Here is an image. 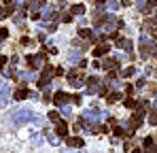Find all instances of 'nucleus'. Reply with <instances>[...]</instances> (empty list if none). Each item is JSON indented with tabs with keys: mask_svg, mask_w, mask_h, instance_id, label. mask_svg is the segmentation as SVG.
<instances>
[{
	"mask_svg": "<svg viewBox=\"0 0 157 153\" xmlns=\"http://www.w3.org/2000/svg\"><path fill=\"white\" fill-rule=\"evenodd\" d=\"M6 15H9V13H6V11H2V9H0V19H2V17H6Z\"/></svg>",
	"mask_w": 157,
	"mask_h": 153,
	"instance_id": "obj_34",
	"label": "nucleus"
},
{
	"mask_svg": "<svg viewBox=\"0 0 157 153\" xmlns=\"http://www.w3.org/2000/svg\"><path fill=\"white\" fill-rule=\"evenodd\" d=\"M4 62H6V57H2V55H0V68L4 66Z\"/></svg>",
	"mask_w": 157,
	"mask_h": 153,
	"instance_id": "obj_33",
	"label": "nucleus"
},
{
	"mask_svg": "<svg viewBox=\"0 0 157 153\" xmlns=\"http://www.w3.org/2000/svg\"><path fill=\"white\" fill-rule=\"evenodd\" d=\"M87 83H89V92H96V89H98V85H100V79H98V76H89V79H87Z\"/></svg>",
	"mask_w": 157,
	"mask_h": 153,
	"instance_id": "obj_11",
	"label": "nucleus"
},
{
	"mask_svg": "<svg viewBox=\"0 0 157 153\" xmlns=\"http://www.w3.org/2000/svg\"><path fill=\"white\" fill-rule=\"evenodd\" d=\"M9 36V30L6 28H0V38H6Z\"/></svg>",
	"mask_w": 157,
	"mask_h": 153,
	"instance_id": "obj_25",
	"label": "nucleus"
},
{
	"mask_svg": "<svg viewBox=\"0 0 157 153\" xmlns=\"http://www.w3.org/2000/svg\"><path fill=\"white\" fill-rule=\"evenodd\" d=\"M151 145H153V138H151V136H149V138H144V149H147V147H151Z\"/></svg>",
	"mask_w": 157,
	"mask_h": 153,
	"instance_id": "obj_27",
	"label": "nucleus"
},
{
	"mask_svg": "<svg viewBox=\"0 0 157 153\" xmlns=\"http://www.w3.org/2000/svg\"><path fill=\"white\" fill-rule=\"evenodd\" d=\"M78 34H81L83 38H94V34H91V30H87V28H83V30H78Z\"/></svg>",
	"mask_w": 157,
	"mask_h": 153,
	"instance_id": "obj_16",
	"label": "nucleus"
},
{
	"mask_svg": "<svg viewBox=\"0 0 157 153\" xmlns=\"http://www.w3.org/2000/svg\"><path fill=\"white\" fill-rule=\"evenodd\" d=\"M119 96H121V94H117V92H113V94H108V98H106V100H108L110 104H113V102H117V100H119Z\"/></svg>",
	"mask_w": 157,
	"mask_h": 153,
	"instance_id": "obj_19",
	"label": "nucleus"
},
{
	"mask_svg": "<svg viewBox=\"0 0 157 153\" xmlns=\"http://www.w3.org/2000/svg\"><path fill=\"white\" fill-rule=\"evenodd\" d=\"M113 132H115V136H121V134H125L121 128H113Z\"/></svg>",
	"mask_w": 157,
	"mask_h": 153,
	"instance_id": "obj_26",
	"label": "nucleus"
},
{
	"mask_svg": "<svg viewBox=\"0 0 157 153\" xmlns=\"http://www.w3.org/2000/svg\"><path fill=\"white\" fill-rule=\"evenodd\" d=\"M55 132H57V136H59V138H66V136H68V126H66L64 121H57Z\"/></svg>",
	"mask_w": 157,
	"mask_h": 153,
	"instance_id": "obj_8",
	"label": "nucleus"
},
{
	"mask_svg": "<svg viewBox=\"0 0 157 153\" xmlns=\"http://www.w3.org/2000/svg\"><path fill=\"white\" fill-rule=\"evenodd\" d=\"M70 13H72V15H83V13H85V6H83V4H75V6L70 9Z\"/></svg>",
	"mask_w": 157,
	"mask_h": 153,
	"instance_id": "obj_14",
	"label": "nucleus"
},
{
	"mask_svg": "<svg viewBox=\"0 0 157 153\" xmlns=\"http://www.w3.org/2000/svg\"><path fill=\"white\" fill-rule=\"evenodd\" d=\"M66 143H68V147H83V138H68L66 136Z\"/></svg>",
	"mask_w": 157,
	"mask_h": 153,
	"instance_id": "obj_13",
	"label": "nucleus"
},
{
	"mask_svg": "<svg viewBox=\"0 0 157 153\" xmlns=\"http://www.w3.org/2000/svg\"><path fill=\"white\" fill-rule=\"evenodd\" d=\"M21 45H26V47H28V45H32V41H30V38H21Z\"/></svg>",
	"mask_w": 157,
	"mask_h": 153,
	"instance_id": "obj_32",
	"label": "nucleus"
},
{
	"mask_svg": "<svg viewBox=\"0 0 157 153\" xmlns=\"http://www.w3.org/2000/svg\"><path fill=\"white\" fill-rule=\"evenodd\" d=\"M51 75H53L51 66H45V73H43V76H40V81H38V87H47V85L51 83Z\"/></svg>",
	"mask_w": 157,
	"mask_h": 153,
	"instance_id": "obj_5",
	"label": "nucleus"
},
{
	"mask_svg": "<svg viewBox=\"0 0 157 153\" xmlns=\"http://www.w3.org/2000/svg\"><path fill=\"white\" fill-rule=\"evenodd\" d=\"M149 124H151V126H157V108H155V111H151V115H149Z\"/></svg>",
	"mask_w": 157,
	"mask_h": 153,
	"instance_id": "obj_18",
	"label": "nucleus"
},
{
	"mask_svg": "<svg viewBox=\"0 0 157 153\" xmlns=\"http://www.w3.org/2000/svg\"><path fill=\"white\" fill-rule=\"evenodd\" d=\"M55 30H57V26H55V24H49V26H47V32H55Z\"/></svg>",
	"mask_w": 157,
	"mask_h": 153,
	"instance_id": "obj_28",
	"label": "nucleus"
},
{
	"mask_svg": "<svg viewBox=\"0 0 157 153\" xmlns=\"http://www.w3.org/2000/svg\"><path fill=\"white\" fill-rule=\"evenodd\" d=\"M147 153H157V147H153V145H151V147H147Z\"/></svg>",
	"mask_w": 157,
	"mask_h": 153,
	"instance_id": "obj_31",
	"label": "nucleus"
},
{
	"mask_svg": "<svg viewBox=\"0 0 157 153\" xmlns=\"http://www.w3.org/2000/svg\"><path fill=\"white\" fill-rule=\"evenodd\" d=\"M53 102H55L57 106H62V104H66V102H68V94H66V92H57V94L53 96Z\"/></svg>",
	"mask_w": 157,
	"mask_h": 153,
	"instance_id": "obj_7",
	"label": "nucleus"
},
{
	"mask_svg": "<svg viewBox=\"0 0 157 153\" xmlns=\"http://www.w3.org/2000/svg\"><path fill=\"white\" fill-rule=\"evenodd\" d=\"M28 96H30V92H28L26 87H19V89L15 92V98H17V100H24V98H28Z\"/></svg>",
	"mask_w": 157,
	"mask_h": 153,
	"instance_id": "obj_12",
	"label": "nucleus"
},
{
	"mask_svg": "<svg viewBox=\"0 0 157 153\" xmlns=\"http://www.w3.org/2000/svg\"><path fill=\"white\" fill-rule=\"evenodd\" d=\"M49 119H51V121H55V124H57V121H59V115H57V113H55V111H53V113H49Z\"/></svg>",
	"mask_w": 157,
	"mask_h": 153,
	"instance_id": "obj_23",
	"label": "nucleus"
},
{
	"mask_svg": "<svg viewBox=\"0 0 157 153\" xmlns=\"http://www.w3.org/2000/svg\"><path fill=\"white\" fill-rule=\"evenodd\" d=\"M132 75H134V68H132V66H130V68H125V70L121 73V76H132Z\"/></svg>",
	"mask_w": 157,
	"mask_h": 153,
	"instance_id": "obj_22",
	"label": "nucleus"
},
{
	"mask_svg": "<svg viewBox=\"0 0 157 153\" xmlns=\"http://www.w3.org/2000/svg\"><path fill=\"white\" fill-rule=\"evenodd\" d=\"M151 32H153V36L157 38V28H151Z\"/></svg>",
	"mask_w": 157,
	"mask_h": 153,
	"instance_id": "obj_35",
	"label": "nucleus"
},
{
	"mask_svg": "<svg viewBox=\"0 0 157 153\" xmlns=\"http://www.w3.org/2000/svg\"><path fill=\"white\" fill-rule=\"evenodd\" d=\"M43 62H45V53H38V55H30V57H28L30 68H40Z\"/></svg>",
	"mask_w": 157,
	"mask_h": 153,
	"instance_id": "obj_4",
	"label": "nucleus"
},
{
	"mask_svg": "<svg viewBox=\"0 0 157 153\" xmlns=\"http://www.w3.org/2000/svg\"><path fill=\"white\" fill-rule=\"evenodd\" d=\"M155 55H157V51H155Z\"/></svg>",
	"mask_w": 157,
	"mask_h": 153,
	"instance_id": "obj_38",
	"label": "nucleus"
},
{
	"mask_svg": "<svg viewBox=\"0 0 157 153\" xmlns=\"http://www.w3.org/2000/svg\"><path fill=\"white\" fill-rule=\"evenodd\" d=\"M117 6H119V2H117V0H110V2H108V9H113V11H115Z\"/></svg>",
	"mask_w": 157,
	"mask_h": 153,
	"instance_id": "obj_24",
	"label": "nucleus"
},
{
	"mask_svg": "<svg viewBox=\"0 0 157 153\" xmlns=\"http://www.w3.org/2000/svg\"><path fill=\"white\" fill-rule=\"evenodd\" d=\"M100 66L106 68V70H113V68H117V66H119V60H117V57H108V60H104Z\"/></svg>",
	"mask_w": 157,
	"mask_h": 153,
	"instance_id": "obj_6",
	"label": "nucleus"
},
{
	"mask_svg": "<svg viewBox=\"0 0 157 153\" xmlns=\"http://www.w3.org/2000/svg\"><path fill=\"white\" fill-rule=\"evenodd\" d=\"M98 2H104V0H98Z\"/></svg>",
	"mask_w": 157,
	"mask_h": 153,
	"instance_id": "obj_37",
	"label": "nucleus"
},
{
	"mask_svg": "<svg viewBox=\"0 0 157 153\" xmlns=\"http://www.w3.org/2000/svg\"><path fill=\"white\" fill-rule=\"evenodd\" d=\"M6 96H9V89L2 87V92H0V106H6Z\"/></svg>",
	"mask_w": 157,
	"mask_h": 153,
	"instance_id": "obj_15",
	"label": "nucleus"
},
{
	"mask_svg": "<svg viewBox=\"0 0 157 153\" xmlns=\"http://www.w3.org/2000/svg\"><path fill=\"white\" fill-rule=\"evenodd\" d=\"M11 121H13L15 126H24V124H30V121H38V117H36L32 111L21 108V111H15V113L11 115Z\"/></svg>",
	"mask_w": 157,
	"mask_h": 153,
	"instance_id": "obj_1",
	"label": "nucleus"
},
{
	"mask_svg": "<svg viewBox=\"0 0 157 153\" xmlns=\"http://www.w3.org/2000/svg\"><path fill=\"white\" fill-rule=\"evenodd\" d=\"M70 19H72V15H70V13H66V15L62 17V22H70Z\"/></svg>",
	"mask_w": 157,
	"mask_h": 153,
	"instance_id": "obj_29",
	"label": "nucleus"
},
{
	"mask_svg": "<svg viewBox=\"0 0 157 153\" xmlns=\"http://www.w3.org/2000/svg\"><path fill=\"white\" fill-rule=\"evenodd\" d=\"M136 87H138V89H142V87H144V79H140V81L136 83Z\"/></svg>",
	"mask_w": 157,
	"mask_h": 153,
	"instance_id": "obj_30",
	"label": "nucleus"
},
{
	"mask_svg": "<svg viewBox=\"0 0 157 153\" xmlns=\"http://www.w3.org/2000/svg\"><path fill=\"white\" fill-rule=\"evenodd\" d=\"M57 15H55V11L53 9H47V13H45V19H55Z\"/></svg>",
	"mask_w": 157,
	"mask_h": 153,
	"instance_id": "obj_21",
	"label": "nucleus"
},
{
	"mask_svg": "<svg viewBox=\"0 0 157 153\" xmlns=\"http://www.w3.org/2000/svg\"><path fill=\"white\" fill-rule=\"evenodd\" d=\"M43 4H45V0H34V2L30 4V11H34V13H36V9H38V6H43Z\"/></svg>",
	"mask_w": 157,
	"mask_h": 153,
	"instance_id": "obj_17",
	"label": "nucleus"
},
{
	"mask_svg": "<svg viewBox=\"0 0 157 153\" xmlns=\"http://www.w3.org/2000/svg\"><path fill=\"white\" fill-rule=\"evenodd\" d=\"M155 51H157V47L151 43V41L142 38V43H140V53H142V57H149V55H153Z\"/></svg>",
	"mask_w": 157,
	"mask_h": 153,
	"instance_id": "obj_2",
	"label": "nucleus"
},
{
	"mask_svg": "<svg viewBox=\"0 0 157 153\" xmlns=\"http://www.w3.org/2000/svg\"><path fill=\"white\" fill-rule=\"evenodd\" d=\"M121 4H130V0H121Z\"/></svg>",
	"mask_w": 157,
	"mask_h": 153,
	"instance_id": "obj_36",
	"label": "nucleus"
},
{
	"mask_svg": "<svg viewBox=\"0 0 157 153\" xmlns=\"http://www.w3.org/2000/svg\"><path fill=\"white\" fill-rule=\"evenodd\" d=\"M68 81H70L72 87H81L85 83V76L81 75V73H77V70H72V73H68Z\"/></svg>",
	"mask_w": 157,
	"mask_h": 153,
	"instance_id": "obj_3",
	"label": "nucleus"
},
{
	"mask_svg": "<svg viewBox=\"0 0 157 153\" xmlns=\"http://www.w3.org/2000/svg\"><path fill=\"white\" fill-rule=\"evenodd\" d=\"M123 104H125L128 108H134V106H136V100H134V98H125V100H123Z\"/></svg>",
	"mask_w": 157,
	"mask_h": 153,
	"instance_id": "obj_20",
	"label": "nucleus"
},
{
	"mask_svg": "<svg viewBox=\"0 0 157 153\" xmlns=\"http://www.w3.org/2000/svg\"><path fill=\"white\" fill-rule=\"evenodd\" d=\"M108 49H110V45H106V43H100V45L94 49V55H96V57H100V55H106V53H108Z\"/></svg>",
	"mask_w": 157,
	"mask_h": 153,
	"instance_id": "obj_9",
	"label": "nucleus"
},
{
	"mask_svg": "<svg viewBox=\"0 0 157 153\" xmlns=\"http://www.w3.org/2000/svg\"><path fill=\"white\" fill-rule=\"evenodd\" d=\"M117 47H121V49H125V51H132V41H128V38H117Z\"/></svg>",
	"mask_w": 157,
	"mask_h": 153,
	"instance_id": "obj_10",
	"label": "nucleus"
}]
</instances>
